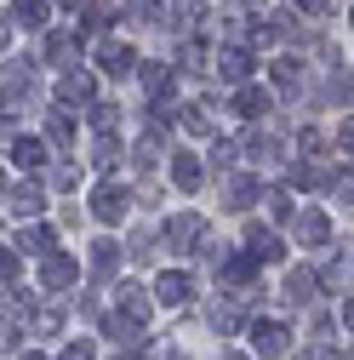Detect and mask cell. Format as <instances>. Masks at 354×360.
Returning a JSON list of instances; mask_svg holds the SVG:
<instances>
[{
  "instance_id": "obj_3",
  "label": "cell",
  "mask_w": 354,
  "mask_h": 360,
  "mask_svg": "<svg viewBox=\"0 0 354 360\" xmlns=\"http://www.w3.org/2000/svg\"><path fill=\"white\" fill-rule=\"evenodd\" d=\"M80 281V263L69 257V252H46V257H40V286H46V292H63V286H74Z\"/></svg>"
},
{
  "instance_id": "obj_10",
  "label": "cell",
  "mask_w": 354,
  "mask_h": 360,
  "mask_svg": "<svg viewBox=\"0 0 354 360\" xmlns=\"http://www.w3.org/2000/svg\"><path fill=\"white\" fill-rule=\"evenodd\" d=\"M246 252H251L257 263H280V257H286L280 235H275V229H263V223H251V229H246Z\"/></svg>"
},
{
  "instance_id": "obj_41",
  "label": "cell",
  "mask_w": 354,
  "mask_h": 360,
  "mask_svg": "<svg viewBox=\"0 0 354 360\" xmlns=\"http://www.w3.org/2000/svg\"><path fill=\"white\" fill-rule=\"evenodd\" d=\"M337 143H343V149H348V155H354V115H348V120H343V126H337Z\"/></svg>"
},
{
  "instance_id": "obj_8",
  "label": "cell",
  "mask_w": 354,
  "mask_h": 360,
  "mask_svg": "<svg viewBox=\"0 0 354 360\" xmlns=\"http://www.w3.org/2000/svg\"><path fill=\"white\" fill-rule=\"evenodd\" d=\"M114 314H120L126 326H138V332H143V326H149V292L126 281V286H120V303H114Z\"/></svg>"
},
{
  "instance_id": "obj_6",
  "label": "cell",
  "mask_w": 354,
  "mask_h": 360,
  "mask_svg": "<svg viewBox=\"0 0 354 360\" xmlns=\"http://www.w3.org/2000/svg\"><path fill=\"white\" fill-rule=\"evenodd\" d=\"M155 297H160L166 309H183V303L195 297V281H189V269H166V275L155 281Z\"/></svg>"
},
{
  "instance_id": "obj_14",
  "label": "cell",
  "mask_w": 354,
  "mask_h": 360,
  "mask_svg": "<svg viewBox=\"0 0 354 360\" xmlns=\"http://www.w3.org/2000/svg\"><path fill=\"white\" fill-rule=\"evenodd\" d=\"M92 92H98V80L92 75H86V69H69L63 80H58V98L74 109V103H92Z\"/></svg>"
},
{
  "instance_id": "obj_49",
  "label": "cell",
  "mask_w": 354,
  "mask_h": 360,
  "mask_svg": "<svg viewBox=\"0 0 354 360\" xmlns=\"http://www.w3.org/2000/svg\"><path fill=\"white\" fill-rule=\"evenodd\" d=\"M171 360H189V354H171Z\"/></svg>"
},
{
  "instance_id": "obj_5",
  "label": "cell",
  "mask_w": 354,
  "mask_h": 360,
  "mask_svg": "<svg viewBox=\"0 0 354 360\" xmlns=\"http://www.w3.org/2000/svg\"><path fill=\"white\" fill-rule=\"evenodd\" d=\"M98 69H103V75H131V69H138V52H131L126 40L103 34V40H98Z\"/></svg>"
},
{
  "instance_id": "obj_48",
  "label": "cell",
  "mask_w": 354,
  "mask_h": 360,
  "mask_svg": "<svg viewBox=\"0 0 354 360\" xmlns=\"http://www.w3.org/2000/svg\"><path fill=\"white\" fill-rule=\"evenodd\" d=\"M246 6H263V0H246Z\"/></svg>"
},
{
  "instance_id": "obj_12",
  "label": "cell",
  "mask_w": 354,
  "mask_h": 360,
  "mask_svg": "<svg viewBox=\"0 0 354 360\" xmlns=\"http://www.w3.org/2000/svg\"><path fill=\"white\" fill-rule=\"evenodd\" d=\"M217 75H223L229 86H240V80L251 75V52L240 46V40H235V46H223V52H217Z\"/></svg>"
},
{
  "instance_id": "obj_21",
  "label": "cell",
  "mask_w": 354,
  "mask_h": 360,
  "mask_svg": "<svg viewBox=\"0 0 354 360\" xmlns=\"http://www.w3.org/2000/svg\"><path fill=\"white\" fill-rule=\"evenodd\" d=\"M12 160L23 166V172H40V166H46V143H40V138H18V131H12Z\"/></svg>"
},
{
  "instance_id": "obj_47",
  "label": "cell",
  "mask_w": 354,
  "mask_h": 360,
  "mask_svg": "<svg viewBox=\"0 0 354 360\" xmlns=\"http://www.w3.org/2000/svg\"><path fill=\"white\" fill-rule=\"evenodd\" d=\"M348 23H354V0H348Z\"/></svg>"
},
{
  "instance_id": "obj_16",
  "label": "cell",
  "mask_w": 354,
  "mask_h": 360,
  "mask_svg": "<svg viewBox=\"0 0 354 360\" xmlns=\"http://www.w3.org/2000/svg\"><path fill=\"white\" fill-rule=\"evenodd\" d=\"M52 246H58L52 223H23V229H18V252H29V257H46Z\"/></svg>"
},
{
  "instance_id": "obj_4",
  "label": "cell",
  "mask_w": 354,
  "mask_h": 360,
  "mask_svg": "<svg viewBox=\"0 0 354 360\" xmlns=\"http://www.w3.org/2000/svg\"><path fill=\"white\" fill-rule=\"evenodd\" d=\"M251 349H257L263 360H280V354L291 349V332H286L280 321H251Z\"/></svg>"
},
{
  "instance_id": "obj_13",
  "label": "cell",
  "mask_w": 354,
  "mask_h": 360,
  "mask_svg": "<svg viewBox=\"0 0 354 360\" xmlns=\"http://www.w3.org/2000/svg\"><path fill=\"white\" fill-rule=\"evenodd\" d=\"M138 80H143V92H149V103H160V98L171 92V80H177V69H171V63H138Z\"/></svg>"
},
{
  "instance_id": "obj_44",
  "label": "cell",
  "mask_w": 354,
  "mask_h": 360,
  "mask_svg": "<svg viewBox=\"0 0 354 360\" xmlns=\"http://www.w3.org/2000/svg\"><path fill=\"white\" fill-rule=\"evenodd\" d=\"M343 321H348V332H354V297H348V303H343Z\"/></svg>"
},
{
  "instance_id": "obj_32",
  "label": "cell",
  "mask_w": 354,
  "mask_h": 360,
  "mask_svg": "<svg viewBox=\"0 0 354 360\" xmlns=\"http://www.w3.org/2000/svg\"><path fill=\"white\" fill-rule=\"evenodd\" d=\"M109 23H114V12H109V6H86V12H80V29H92V34H103Z\"/></svg>"
},
{
  "instance_id": "obj_11",
  "label": "cell",
  "mask_w": 354,
  "mask_h": 360,
  "mask_svg": "<svg viewBox=\"0 0 354 360\" xmlns=\"http://www.w3.org/2000/svg\"><path fill=\"white\" fill-rule=\"evenodd\" d=\"M6 206L18 217H40V212H46V189H40V184H12L6 189Z\"/></svg>"
},
{
  "instance_id": "obj_1",
  "label": "cell",
  "mask_w": 354,
  "mask_h": 360,
  "mask_svg": "<svg viewBox=\"0 0 354 360\" xmlns=\"http://www.w3.org/2000/svg\"><path fill=\"white\" fill-rule=\"evenodd\" d=\"M160 240H166L171 252H195V246L206 240V217H200V212H177V217H166Z\"/></svg>"
},
{
  "instance_id": "obj_20",
  "label": "cell",
  "mask_w": 354,
  "mask_h": 360,
  "mask_svg": "<svg viewBox=\"0 0 354 360\" xmlns=\"http://www.w3.org/2000/svg\"><path fill=\"white\" fill-rule=\"evenodd\" d=\"M320 297V275L315 269H291L286 275V303H315Z\"/></svg>"
},
{
  "instance_id": "obj_51",
  "label": "cell",
  "mask_w": 354,
  "mask_h": 360,
  "mask_svg": "<svg viewBox=\"0 0 354 360\" xmlns=\"http://www.w3.org/2000/svg\"><path fill=\"white\" fill-rule=\"evenodd\" d=\"M229 360H240V354H229Z\"/></svg>"
},
{
  "instance_id": "obj_28",
  "label": "cell",
  "mask_w": 354,
  "mask_h": 360,
  "mask_svg": "<svg viewBox=\"0 0 354 360\" xmlns=\"http://www.w3.org/2000/svg\"><path fill=\"white\" fill-rule=\"evenodd\" d=\"M74 46H80V29H74V34H63V29H58V34H46V58H52V63L74 58Z\"/></svg>"
},
{
  "instance_id": "obj_36",
  "label": "cell",
  "mask_w": 354,
  "mask_h": 360,
  "mask_svg": "<svg viewBox=\"0 0 354 360\" xmlns=\"http://www.w3.org/2000/svg\"><path fill=\"white\" fill-rule=\"evenodd\" d=\"M263 200H269V212H275V217H291V195H286V189H269Z\"/></svg>"
},
{
  "instance_id": "obj_45",
  "label": "cell",
  "mask_w": 354,
  "mask_h": 360,
  "mask_svg": "<svg viewBox=\"0 0 354 360\" xmlns=\"http://www.w3.org/2000/svg\"><path fill=\"white\" fill-rule=\"evenodd\" d=\"M6 40H12V29H6V23H0V52H6Z\"/></svg>"
},
{
  "instance_id": "obj_43",
  "label": "cell",
  "mask_w": 354,
  "mask_h": 360,
  "mask_svg": "<svg viewBox=\"0 0 354 360\" xmlns=\"http://www.w3.org/2000/svg\"><path fill=\"white\" fill-rule=\"evenodd\" d=\"M297 6H303V12H308V18H315V12H320V6H326V0H297Z\"/></svg>"
},
{
  "instance_id": "obj_25",
  "label": "cell",
  "mask_w": 354,
  "mask_h": 360,
  "mask_svg": "<svg viewBox=\"0 0 354 360\" xmlns=\"http://www.w3.org/2000/svg\"><path fill=\"white\" fill-rule=\"evenodd\" d=\"M46 18H52L46 0H18V6H12V23L18 29H46Z\"/></svg>"
},
{
  "instance_id": "obj_24",
  "label": "cell",
  "mask_w": 354,
  "mask_h": 360,
  "mask_svg": "<svg viewBox=\"0 0 354 360\" xmlns=\"http://www.w3.org/2000/svg\"><path fill=\"white\" fill-rule=\"evenodd\" d=\"M291 184H297V189H326L332 172H326L320 160H297V166H291Z\"/></svg>"
},
{
  "instance_id": "obj_38",
  "label": "cell",
  "mask_w": 354,
  "mask_h": 360,
  "mask_svg": "<svg viewBox=\"0 0 354 360\" xmlns=\"http://www.w3.org/2000/svg\"><path fill=\"white\" fill-rule=\"evenodd\" d=\"M0 281H6V286L18 281V252H6V246H0Z\"/></svg>"
},
{
  "instance_id": "obj_31",
  "label": "cell",
  "mask_w": 354,
  "mask_h": 360,
  "mask_svg": "<svg viewBox=\"0 0 354 360\" xmlns=\"http://www.w3.org/2000/svg\"><path fill=\"white\" fill-rule=\"evenodd\" d=\"M177 63H183L189 75H200V69H206V46H200V40H183V52H177Z\"/></svg>"
},
{
  "instance_id": "obj_15",
  "label": "cell",
  "mask_w": 354,
  "mask_h": 360,
  "mask_svg": "<svg viewBox=\"0 0 354 360\" xmlns=\"http://www.w3.org/2000/svg\"><path fill=\"white\" fill-rule=\"evenodd\" d=\"M269 75H275V86H280L286 98H297L303 86H308V75H303V58H275V63H269Z\"/></svg>"
},
{
  "instance_id": "obj_33",
  "label": "cell",
  "mask_w": 354,
  "mask_h": 360,
  "mask_svg": "<svg viewBox=\"0 0 354 360\" xmlns=\"http://www.w3.org/2000/svg\"><path fill=\"white\" fill-rule=\"evenodd\" d=\"M92 126H98V138H114V126H120L114 103H98V109H92Z\"/></svg>"
},
{
  "instance_id": "obj_42",
  "label": "cell",
  "mask_w": 354,
  "mask_h": 360,
  "mask_svg": "<svg viewBox=\"0 0 354 360\" xmlns=\"http://www.w3.org/2000/svg\"><path fill=\"white\" fill-rule=\"evenodd\" d=\"M177 12H183V18H200V12H206V0H177Z\"/></svg>"
},
{
  "instance_id": "obj_34",
  "label": "cell",
  "mask_w": 354,
  "mask_h": 360,
  "mask_svg": "<svg viewBox=\"0 0 354 360\" xmlns=\"http://www.w3.org/2000/svg\"><path fill=\"white\" fill-rule=\"evenodd\" d=\"M58 326H63V309H40V314H34V332H40V338H52Z\"/></svg>"
},
{
  "instance_id": "obj_37",
  "label": "cell",
  "mask_w": 354,
  "mask_h": 360,
  "mask_svg": "<svg viewBox=\"0 0 354 360\" xmlns=\"http://www.w3.org/2000/svg\"><path fill=\"white\" fill-rule=\"evenodd\" d=\"M332 189H337V200H343V206H354V172H343V177H332Z\"/></svg>"
},
{
  "instance_id": "obj_17",
  "label": "cell",
  "mask_w": 354,
  "mask_h": 360,
  "mask_svg": "<svg viewBox=\"0 0 354 360\" xmlns=\"http://www.w3.org/2000/svg\"><path fill=\"white\" fill-rule=\"evenodd\" d=\"M171 184L183 189V195H195V189H200V160H195L189 149H171Z\"/></svg>"
},
{
  "instance_id": "obj_46",
  "label": "cell",
  "mask_w": 354,
  "mask_h": 360,
  "mask_svg": "<svg viewBox=\"0 0 354 360\" xmlns=\"http://www.w3.org/2000/svg\"><path fill=\"white\" fill-rule=\"evenodd\" d=\"M58 6H80V0H58Z\"/></svg>"
},
{
  "instance_id": "obj_29",
  "label": "cell",
  "mask_w": 354,
  "mask_h": 360,
  "mask_svg": "<svg viewBox=\"0 0 354 360\" xmlns=\"http://www.w3.org/2000/svg\"><path fill=\"white\" fill-rule=\"evenodd\" d=\"M177 120H183V131H195V138H206V131H211V115H206L200 103H183V109H177Z\"/></svg>"
},
{
  "instance_id": "obj_39",
  "label": "cell",
  "mask_w": 354,
  "mask_h": 360,
  "mask_svg": "<svg viewBox=\"0 0 354 360\" xmlns=\"http://www.w3.org/2000/svg\"><path fill=\"white\" fill-rule=\"evenodd\" d=\"M291 360H337V354H332V349H326V343H315V349H297V354H291Z\"/></svg>"
},
{
  "instance_id": "obj_2",
  "label": "cell",
  "mask_w": 354,
  "mask_h": 360,
  "mask_svg": "<svg viewBox=\"0 0 354 360\" xmlns=\"http://www.w3.org/2000/svg\"><path fill=\"white\" fill-rule=\"evenodd\" d=\"M34 98V69L29 63H6L0 69V109H23Z\"/></svg>"
},
{
  "instance_id": "obj_7",
  "label": "cell",
  "mask_w": 354,
  "mask_h": 360,
  "mask_svg": "<svg viewBox=\"0 0 354 360\" xmlns=\"http://www.w3.org/2000/svg\"><path fill=\"white\" fill-rule=\"evenodd\" d=\"M126 206H131V200H126L120 184H98V189H92V217H98V223H120Z\"/></svg>"
},
{
  "instance_id": "obj_19",
  "label": "cell",
  "mask_w": 354,
  "mask_h": 360,
  "mask_svg": "<svg viewBox=\"0 0 354 360\" xmlns=\"http://www.w3.org/2000/svg\"><path fill=\"white\" fill-rule=\"evenodd\" d=\"M246 155H251V160H280V126H275V120L257 126L251 138H246Z\"/></svg>"
},
{
  "instance_id": "obj_35",
  "label": "cell",
  "mask_w": 354,
  "mask_h": 360,
  "mask_svg": "<svg viewBox=\"0 0 354 360\" xmlns=\"http://www.w3.org/2000/svg\"><path fill=\"white\" fill-rule=\"evenodd\" d=\"M58 360H98V349H92V338H74V343H69Z\"/></svg>"
},
{
  "instance_id": "obj_26",
  "label": "cell",
  "mask_w": 354,
  "mask_h": 360,
  "mask_svg": "<svg viewBox=\"0 0 354 360\" xmlns=\"http://www.w3.org/2000/svg\"><path fill=\"white\" fill-rule=\"evenodd\" d=\"M257 195H263V189H257V177H235V184H229V200H223V206H229V212H246Z\"/></svg>"
},
{
  "instance_id": "obj_23",
  "label": "cell",
  "mask_w": 354,
  "mask_h": 360,
  "mask_svg": "<svg viewBox=\"0 0 354 360\" xmlns=\"http://www.w3.org/2000/svg\"><path fill=\"white\" fill-rule=\"evenodd\" d=\"M46 138H52L58 149H69V143H74V115H69V103L46 115Z\"/></svg>"
},
{
  "instance_id": "obj_27",
  "label": "cell",
  "mask_w": 354,
  "mask_h": 360,
  "mask_svg": "<svg viewBox=\"0 0 354 360\" xmlns=\"http://www.w3.org/2000/svg\"><path fill=\"white\" fill-rule=\"evenodd\" d=\"M126 18H131V23H143V29H155L166 12H160V0H126Z\"/></svg>"
},
{
  "instance_id": "obj_40",
  "label": "cell",
  "mask_w": 354,
  "mask_h": 360,
  "mask_svg": "<svg viewBox=\"0 0 354 360\" xmlns=\"http://www.w3.org/2000/svg\"><path fill=\"white\" fill-rule=\"evenodd\" d=\"M52 184H58V189H74V184H80V172H74V166H58Z\"/></svg>"
},
{
  "instance_id": "obj_22",
  "label": "cell",
  "mask_w": 354,
  "mask_h": 360,
  "mask_svg": "<svg viewBox=\"0 0 354 360\" xmlns=\"http://www.w3.org/2000/svg\"><path fill=\"white\" fill-rule=\"evenodd\" d=\"M114 269H120V246L114 240H92V275L98 281H114Z\"/></svg>"
},
{
  "instance_id": "obj_30",
  "label": "cell",
  "mask_w": 354,
  "mask_h": 360,
  "mask_svg": "<svg viewBox=\"0 0 354 360\" xmlns=\"http://www.w3.org/2000/svg\"><path fill=\"white\" fill-rule=\"evenodd\" d=\"M92 166H98V172H114V166H120V143H114V138H98V155H92Z\"/></svg>"
},
{
  "instance_id": "obj_50",
  "label": "cell",
  "mask_w": 354,
  "mask_h": 360,
  "mask_svg": "<svg viewBox=\"0 0 354 360\" xmlns=\"http://www.w3.org/2000/svg\"><path fill=\"white\" fill-rule=\"evenodd\" d=\"M23 360H40V354H23Z\"/></svg>"
},
{
  "instance_id": "obj_9",
  "label": "cell",
  "mask_w": 354,
  "mask_h": 360,
  "mask_svg": "<svg viewBox=\"0 0 354 360\" xmlns=\"http://www.w3.org/2000/svg\"><path fill=\"white\" fill-rule=\"evenodd\" d=\"M229 103H235V115H240V120H263V115L275 109V98L263 92V86H246V80L235 86V98H229Z\"/></svg>"
},
{
  "instance_id": "obj_18",
  "label": "cell",
  "mask_w": 354,
  "mask_h": 360,
  "mask_svg": "<svg viewBox=\"0 0 354 360\" xmlns=\"http://www.w3.org/2000/svg\"><path fill=\"white\" fill-rule=\"evenodd\" d=\"M326 240H332L326 212H297V246H326Z\"/></svg>"
}]
</instances>
